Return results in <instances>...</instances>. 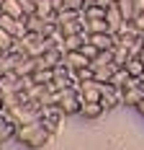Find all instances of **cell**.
<instances>
[{
	"label": "cell",
	"mask_w": 144,
	"mask_h": 150,
	"mask_svg": "<svg viewBox=\"0 0 144 150\" xmlns=\"http://www.w3.org/2000/svg\"><path fill=\"white\" fill-rule=\"evenodd\" d=\"M52 137H54V132H49V129L44 127L41 119H34V122H29V124H21V127H18L15 140H18L21 145L31 148V150H41L44 145L52 142Z\"/></svg>",
	"instance_id": "cell-1"
},
{
	"label": "cell",
	"mask_w": 144,
	"mask_h": 150,
	"mask_svg": "<svg viewBox=\"0 0 144 150\" xmlns=\"http://www.w3.org/2000/svg\"><path fill=\"white\" fill-rule=\"evenodd\" d=\"M64 119H67V114L62 111V106H59V104H46V106H41V122H44V127H46L49 132H54V135H57L59 127L64 124Z\"/></svg>",
	"instance_id": "cell-2"
},
{
	"label": "cell",
	"mask_w": 144,
	"mask_h": 150,
	"mask_svg": "<svg viewBox=\"0 0 144 150\" xmlns=\"http://www.w3.org/2000/svg\"><path fill=\"white\" fill-rule=\"evenodd\" d=\"M64 57H67V52H64V47L57 44L52 47V49H46L41 57H39V67H59V65H64Z\"/></svg>",
	"instance_id": "cell-3"
},
{
	"label": "cell",
	"mask_w": 144,
	"mask_h": 150,
	"mask_svg": "<svg viewBox=\"0 0 144 150\" xmlns=\"http://www.w3.org/2000/svg\"><path fill=\"white\" fill-rule=\"evenodd\" d=\"M142 98H144V86H139L134 78H131V83L126 86V88H121V101H124V106H136L142 104Z\"/></svg>",
	"instance_id": "cell-4"
},
{
	"label": "cell",
	"mask_w": 144,
	"mask_h": 150,
	"mask_svg": "<svg viewBox=\"0 0 144 150\" xmlns=\"http://www.w3.org/2000/svg\"><path fill=\"white\" fill-rule=\"evenodd\" d=\"M77 91H80V98H82V101H101L103 83H98L95 78H90V80H82V83L77 86Z\"/></svg>",
	"instance_id": "cell-5"
},
{
	"label": "cell",
	"mask_w": 144,
	"mask_h": 150,
	"mask_svg": "<svg viewBox=\"0 0 144 150\" xmlns=\"http://www.w3.org/2000/svg\"><path fill=\"white\" fill-rule=\"evenodd\" d=\"M101 104L111 111V109H116V106H124V101H121V88H116L113 83H103V93H101Z\"/></svg>",
	"instance_id": "cell-6"
},
{
	"label": "cell",
	"mask_w": 144,
	"mask_h": 150,
	"mask_svg": "<svg viewBox=\"0 0 144 150\" xmlns=\"http://www.w3.org/2000/svg\"><path fill=\"white\" fill-rule=\"evenodd\" d=\"M106 111H108V109H106L101 101H82V106H80V117H82V119H87V122L101 119Z\"/></svg>",
	"instance_id": "cell-7"
},
{
	"label": "cell",
	"mask_w": 144,
	"mask_h": 150,
	"mask_svg": "<svg viewBox=\"0 0 144 150\" xmlns=\"http://www.w3.org/2000/svg\"><path fill=\"white\" fill-rule=\"evenodd\" d=\"M0 26L8 29L13 36H23L26 34V18H13L8 13H0Z\"/></svg>",
	"instance_id": "cell-8"
},
{
	"label": "cell",
	"mask_w": 144,
	"mask_h": 150,
	"mask_svg": "<svg viewBox=\"0 0 144 150\" xmlns=\"http://www.w3.org/2000/svg\"><path fill=\"white\" fill-rule=\"evenodd\" d=\"M15 135H18V124H15L10 117H0V145L3 142H8V140H15Z\"/></svg>",
	"instance_id": "cell-9"
},
{
	"label": "cell",
	"mask_w": 144,
	"mask_h": 150,
	"mask_svg": "<svg viewBox=\"0 0 144 150\" xmlns=\"http://www.w3.org/2000/svg\"><path fill=\"white\" fill-rule=\"evenodd\" d=\"M87 36H90V34H85V31L64 36V39H62V47H64V52H77V49H82V44L87 42Z\"/></svg>",
	"instance_id": "cell-10"
},
{
	"label": "cell",
	"mask_w": 144,
	"mask_h": 150,
	"mask_svg": "<svg viewBox=\"0 0 144 150\" xmlns=\"http://www.w3.org/2000/svg\"><path fill=\"white\" fill-rule=\"evenodd\" d=\"M82 23H85V34H103V31H111L108 18H85V16H82Z\"/></svg>",
	"instance_id": "cell-11"
},
{
	"label": "cell",
	"mask_w": 144,
	"mask_h": 150,
	"mask_svg": "<svg viewBox=\"0 0 144 150\" xmlns=\"http://www.w3.org/2000/svg\"><path fill=\"white\" fill-rule=\"evenodd\" d=\"M64 65H67L70 70H82V67H87V65H90V60L82 54V49H77V52H67Z\"/></svg>",
	"instance_id": "cell-12"
},
{
	"label": "cell",
	"mask_w": 144,
	"mask_h": 150,
	"mask_svg": "<svg viewBox=\"0 0 144 150\" xmlns=\"http://www.w3.org/2000/svg\"><path fill=\"white\" fill-rule=\"evenodd\" d=\"M36 13L44 18H57L59 8L54 5V0H36Z\"/></svg>",
	"instance_id": "cell-13"
},
{
	"label": "cell",
	"mask_w": 144,
	"mask_h": 150,
	"mask_svg": "<svg viewBox=\"0 0 144 150\" xmlns=\"http://www.w3.org/2000/svg\"><path fill=\"white\" fill-rule=\"evenodd\" d=\"M106 18H108V23H111V31H113V34H116L118 29H121L124 23H126V21H124V16H121V11H118V3L108 8V13H106Z\"/></svg>",
	"instance_id": "cell-14"
},
{
	"label": "cell",
	"mask_w": 144,
	"mask_h": 150,
	"mask_svg": "<svg viewBox=\"0 0 144 150\" xmlns=\"http://www.w3.org/2000/svg\"><path fill=\"white\" fill-rule=\"evenodd\" d=\"M0 13H8V16H13V18H26V11L21 8V3H18V0H3Z\"/></svg>",
	"instance_id": "cell-15"
},
{
	"label": "cell",
	"mask_w": 144,
	"mask_h": 150,
	"mask_svg": "<svg viewBox=\"0 0 144 150\" xmlns=\"http://www.w3.org/2000/svg\"><path fill=\"white\" fill-rule=\"evenodd\" d=\"M118 11L124 16V21L131 23V21L136 18V0H118Z\"/></svg>",
	"instance_id": "cell-16"
},
{
	"label": "cell",
	"mask_w": 144,
	"mask_h": 150,
	"mask_svg": "<svg viewBox=\"0 0 144 150\" xmlns=\"http://www.w3.org/2000/svg\"><path fill=\"white\" fill-rule=\"evenodd\" d=\"M116 73V65H101V67H93V78L98 83H111V78Z\"/></svg>",
	"instance_id": "cell-17"
},
{
	"label": "cell",
	"mask_w": 144,
	"mask_h": 150,
	"mask_svg": "<svg viewBox=\"0 0 144 150\" xmlns=\"http://www.w3.org/2000/svg\"><path fill=\"white\" fill-rule=\"evenodd\" d=\"M124 67H126V73H129L131 78H142V75H144V62H142V57H139V54H136V57H131Z\"/></svg>",
	"instance_id": "cell-18"
},
{
	"label": "cell",
	"mask_w": 144,
	"mask_h": 150,
	"mask_svg": "<svg viewBox=\"0 0 144 150\" xmlns=\"http://www.w3.org/2000/svg\"><path fill=\"white\" fill-rule=\"evenodd\" d=\"M106 13H108V8H103L101 3H90V5L82 8V16L85 18H106Z\"/></svg>",
	"instance_id": "cell-19"
},
{
	"label": "cell",
	"mask_w": 144,
	"mask_h": 150,
	"mask_svg": "<svg viewBox=\"0 0 144 150\" xmlns=\"http://www.w3.org/2000/svg\"><path fill=\"white\" fill-rule=\"evenodd\" d=\"M111 83H113L116 88H126V86L131 83V75L126 73V67H116L113 78H111Z\"/></svg>",
	"instance_id": "cell-20"
},
{
	"label": "cell",
	"mask_w": 144,
	"mask_h": 150,
	"mask_svg": "<svg viewBox=\"0 0 144 150\" xmlns=\"http://www.w3.org/2000/svg\"><path fill=\"white\" fill-rule=\"evenodd\" d=\"M15 39H18V36H13L8 29H3V26H0V52H10L13 44H15Z\"/></svg>",
	"instance_id": "cell-21"
},
{
	"label": "cell",
	"mask_w": 144,
	"mask_h": 150,
	"mask_svg": "<svg viewBox=\"0 0 144 150\" xmlns=\"http://www.w3.org/2000/svg\"><path fill=\"white\" fill-rule=\"evenodd\" d=\"M62 8H67V11H82L85 8V0H62Z\"/></svg>",
	"instance_id": "cell-22"
},
{
	"label": "cell",
	"mask_w": 144,
	"mask_h": 150,
	"mask_svg": "<svg viewBox=\"0 0 144 150\" xmlns=\"http://www.w3.org/2000/svg\"><path fill=\"white\" fill-rule=\"evenodd\" d=\"M18 3H21V8L26 11V16L36 13V0H18Z\"/></svg>",
	"instance_id": "cell-23"
},
{
	"label": "cell",
	"mask_w": 144,
	"mask_h": 150,
	"mask_svg": "<svg viewBox=\"0 0 144 150\" xmlns=\"http://www.w3.org/2000/svg\"><path fill=\"white\" fill-rule=\"evenodd\" d=\"M131 23L136 26V31H139V34H144V13H136V18H134Z\"/></svg>",
	"instance_id": "cell-24"
},
{
	"label": "cell",
	"mask_w": 144,
	"mask_h": 150,
	"mask_svg": "<svg viewBox=\"0 0 144 150\" xmlns=\"http://www.w3.org/2000/svg\"><path fill=\"white\" fill-rule=\"evenodd\" d=\"M98 3H101L103 8H111V5H116V3H118V0H98Z\"/></svg>",
	"instance_id": "cell-25"
},
{
	"label": "cell",
	"mask_w": 144,
	"mask_h": 150,
	"mask_svg": "<svg viewBox=\"0 0 144 150\" xmlns=\"http://www.w3.org/2000/svg\"><path fill=\"white\" fill-rule=\"evenodd\" d=\"M136 13H144V0H136Z\"/></svg>",
	"instance_id": "cell-26"
},
{
	"label": "cell",
	"mask_w": 144,
	"mask_h": 150,
	"mask_svg": "<svg viewBox=\"0 0 144 150\" xmlns=\"http://www.w3.org/2000/svg\"><path fill=\"white\" fill-rule=\"evenodd\" d=\"M5 114V101H3V93H0V117Z\"/></svg>",
	"instance_id": "cell-27"
},
{
	"label": "cell",
	"mask_w": 144,
	"mask_h": 150,
	"mask_svg": "<svg viewBox=\"0 0 144 150\" xmlns=\"http://www.w3.org/2000/svg\"><path fill=\"white\" fill-rule=\"evenodd\" d=\"M136 111H139V114H142V117H144V98H142V104L136 106Z\"/></svg>",
	"instance_id": "cell-28"
},
{
	"label": "cell",
	"mask_w": 144,
	"mask_h": 150,
	"mask_svg": "<svg viewBox=\"0 0 144 150\" xmlns=\"http://www.w3.org/2000/svg\"><path fill=\"white\" fill-rule=\"evenodd\" d=\"M5 54H8V52H0V65H3V60H5Z\"/></svg>",
	"instance_id": "cell-29"
},
{
	"label": "cell",
	"mask_w": 144,
	"mask_h": 150,
	"mask_svg": "<svg viewBox=\"0 0 144 150\" xmlns=\"http://www.w3.org/2000/svg\"><path fill=\"white\" fill-rule=\"evenodd\" d=\"M139 57H142V62H144V49H142V52H139Z\"/></svg>",
	"instance_id": "cell-30"
},
{
	"label": "cell",
	"mask_w": 144,
	"mask_h": 150,
	"mask_svg": "<svg viewBox=\"0 0 144 150\" xmlns=\"http://www.w3.org/2000/svg\"><path fill=\"white\" fill-rule=\"evenodd\" d=\"M0 8H3V0H0Z\"/></svg>",
	"instance_id": "cell-31"
}]
</instances>
